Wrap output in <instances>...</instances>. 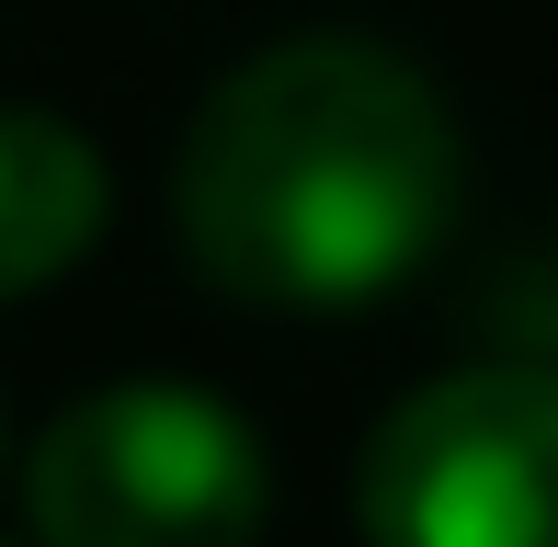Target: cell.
<instances>
[{"label":"cell","instance_id":"3","mask_svg":"<svg viewBox=\"0 0 558 547\" xmlns=\"http://www.w3.org/2000/svg\"><path fill=\"white\" fill-rule=\"evenodd\" d=\"M365 547H558V365H478L376 422Z\"/></svg>","mask_w":558,"mask_h":547},{"label":"cell","instance_id":"1","mask_svg":"<svg viewBox=\"0 0 558 547\" xmlns=\"http://www.w3.org/2000/svg\"><path fill=\"white\" fill-rule=\"evenodd\" d=\"M468 148L411 58L353 35H308L228 69L194 104L183 160H171V217L183 252L228 296L274 308H353L456 229Z\"/></svg>","mask_w":558,"mask_h":547},{"label":"cell","instance_id":"4","mask_svg":"<svg viewBox=\"0 0 558 547\" xmlns=\"http://www.w3.org/2000/svg\"><path fill=\"white\" fill-rule=\"evenodd\" d=\"M0 229H12V285L23 296L104 229V160L58 114H12V137H0Z\"/></svg>","mask_w":558,"mask_h":547},{"label":"cell","instance_id":"2","mask_svg":"<svg viewBox=\"0 0 558 547\" xmlns=\"http://www.w3.org/2000/svg\"><path fill=\"white\" fill-rule=\"evenodd\" d=\"M23 502L35 547H251L263 445L206 388H104L46 422Z\"/></svg>","mask_w":558,"mask_h":547}]
</instances>
